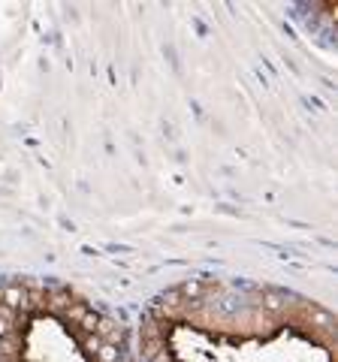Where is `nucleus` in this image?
Segmentation results:
<instances>
[{
  "label": "nucleus",
  "instance_id": "3",
  "mask_svg": "<svg viewBox=\"0 0 338 362\" xmlns=\"http://www.w3.org/2000/svg\"><path fill=\"white\" fill-rule=\"evenodd\" d=\"M299 314L305 317V323H308L311 329L326 332V335H333V332H335V314L326 311V308H320V305H299Z\"/></svg>",
  "mask_w": 338,
  "mask_h": 362
},
{
  "label": "nucleus",
  "instance_id": "2",
  "mask_svg": "<svg viewBox=\"0 0 338 362\" xmlns=\"http://www.w3.org/2000/svg\"><path fill=\"white\" fill-rule=\"evenodd\" d=\"M175 293H179V296L188 302H205L212 296V293H218V281H212V278H190L188 284H181V287H175Z\"/></svg>",
  "mask_w": 338,
  "mask_h": 362
},
{
  "label": "nucleus",
  "instance_id": "6",
  "mask_svg": "<svg viewBox=\"0 0 338 362\" xmlns=\"http://www.w3.org/2000/svg\"><path fill=\"white\" fill-rule=\"evenodd\" d=\"M160 350H164V335L157 326H148L142 335V359H157Z\"/></svg>",
  "mask_w": 338,
  "mask_h": 362
},
{
  "label": "nucleus",
  "instance_id": "5",
  "mask_svg": "<svg viewBox=\"0 0 338 362\" xmlns=\"http://www.w3.org/2000/svg\"><path fill=\"white\" fill-rule=\"evenodd\" d=\"M94 335L100 338V341H106V344H118V347L124 344V326H121V323H115V320H109V317H100Z\"/></svg>",
  "mask_w": 338,
  "mask_h": 362
},
{
  "label": "nucleus",
  "instance_id": "4",
  "mask_svg": "<svg viewBox=\"0 0 338 362\" xmlns=\"http://www.w3.org/2000/svg\"><path fill=\"white\" fill-rule=\"evenodd\" d=\"M260 305H263V311L269 317H284L290 308H293V302H290V296H287V293H281V290H266Z\"/></svg>",
  "mask_w": 338,
  "mask_h": 362
},
{
  "label": "nucleus",
  "instance_id": "1",
  "mask_svg": "<svg viewBox=\"0 0 338 362\" xmlns=\"http://www.w3.org/2000/svg\"><path fill=\"white\" fill-rule=\"evenodd\" d=\"M0 305L10 308V311H15V314L27 311L30 308V284H25V281L3 284L0 287Z\"/></svg>",
  "mask_w": 338,
  "mask_h": 362
}]
</instances>
